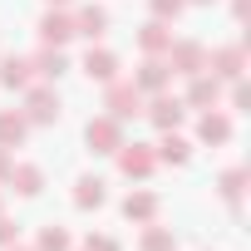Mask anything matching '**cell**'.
Listing matches in <instances>:
<instances>
[{
  "instance_id": "1",
  "label": "cell",
  "mask_w": 251,
  "mask_h": 251,
  "mask_svg": "<svg viewBox=\"0 0 251 251\" xmlns=\"http://www.w3.org/2000/svg\"><path fill=\"white\" fill-rule=\"evenodd\" d=\"M25 118H30V128H45V123H59V113H64V99H59V89L54 84H30L25 89V108H20Z\"/></svg>"
},
{
  "instance_id": "2",
  "label": "cell",
  "mask_w": 251,
  "mask_h": 251,
  "mask_svg": "<svg viewBox=\"0 0 251 251\" xmlns=\"http://www.w3.org/2000/svg\"><path fill=\"white\" fill-rule=\"evenodd\" d=\"M103 108H108V118L128 123V118L143 113V94H138L128 79H113V84H103Z\"/></svg>"
},
{
  "instance_id": "3",
  "label": "cell",
  "mask_w": 251,
  "mask_h": 251,
  "mask_svg": "<svg viewBox=\"0 0 251 251\" xmlns=\"http://www.w3.org/2000/svg\"><path fill=\"white\" fill-rule=\"evenodd\" d=\"M84 143H89V153L113 158V153H118V143H123V123H118V118H108V113L89 118V123H84Z\"/></svg>"
},
{
  "instance_id": "4",
  "label": "cell",
  "mask_w": 251,
  "mask_h": 251,
  "mask_svg": "<svg viewBox=\"0 0 251 251\" xmlns=\"http://www.w3.org/2000/svg\"><path fill=\"white\" fill-rule=\"evenodd\" d=\"M143 99H153V94H163L168 84H173V69H168V59L163 54H143V64L133 69V79H128Z\"/></svg>"
},
{
  "instance_id": "5",
  "label": "cell",
  "mask_w": 251,
  "mask_h": 251,
  "mask_svg": "<svg viewBox=\"0 0 251 251\" xmlns=\"http://www.w3.org/2000/svg\"><path fill=\"white\" fill-rule=\"evenodd\" d=\"M118 173L123 177H138V182H148L153 177V168H158V153L148 148V143H118Z\"/></svg>"
},
{
  "instance_id": "6",
  "label": "cell",
  "mask_w": 251,
  "mask_h": 251,
  "mask_svg": "<svg viewBox=\"0 0 251 251\" xmlns=\"http://www.w3.org/2000/svg\"><path fill=\"white\" fill-rule=\"evenodd\" d=\"M168 69L182 74V79L202 74V69H207V45H197V40H173V45H168Z\"/></svg>"
},
{
  "instance_id": "7",
  "label": "cell",
  "mask_w": 251,
  "mask_h": 251,
  "mask_svg": "<svg viewBox=\"0 0 251 251\" xmlns=\"http://www.w3.org/2000/svg\"><path fill=\"white\" fill-rule=\"evenodd\" d=\"M143 113L153 118V128H158V133H168V128H182L187 103H182V99H168V94H153V99H143Z\"/></svg>"
},
{
  "instance_id": "8",
  "label": "cell",
  "mask_w": 251,
  "mask_h": 251,
  "mask_svg": "<svg viewBox=\"0 0 251 251\" xmlns=\"http://www.w3.org/2000/svg\"><path fill=\"white\" fill-rule=\"evenodd\" d=\"M40 40H45V45H54V50H64V45L74 40V15L50 5V10H45V20H40Z\"/></svg>"
},
{
  "instance_id": "9",
  "label": "cell",
  "mask_w": 251,
  "mask_h": 251,
  "mask_svg": "<svg viewBox=\"0 0 251 251\" xmlns=\"http://www.w3.org/2000/svg\"><path fill=\"white\" fill-rule=\"evenodd\" d=\"M217 99H222V79H217V74L202 69V74L187 79V99H182L187 108H217Z\"/></svg>"
},
{
  "instance_id": "10",
  "label": "cell",
  "mask_w": 251,
  "mask_h": 251,
  "mask_svg": "<svg viewBox=\"0 0 251 251\" xmlns=\"http://www.w3.org/2000/svg\"><path fill=\"white\" fill-rule=\"evenodd\" d=\"M74 35H84L89 45H99L108 35V10L103 5H79L74 10Z\"/></svg>"
},
{
  "instance_id": "11",
  "label": "cell",
  "mask_w": 251,
  "mask_h": 251,
  "mask_svg": "<svg viewBox=\"0 0 251 251\" xmlns=\"http://www.w3.org/2000/svg\"><path fill=\"white\" fill-rule=\"evenodd\" d=\"M241 64H246L241 45H222V50H207V74H217V79H241Z\"/></svg>"
},
{
  "instance_id": "12",
  "label": "cell",
  "mask_w": 251,
  "mask_h": 251,
  "mask_svg": "<svg viewBox=\"0 0 251 251\" xmlns=\"http://www.w3.org/2000/svg\"><path fill=\"white\" fill-rule=\"evenodd\" d=\"M84 74H89L94 84H113V79H118V54L103 50V45H89V54H84Z\"/></svg>"
},
{
  "instance_id": "13",
  "label": "cell",
  "mask_w": 251,
  "mask_h": 251,
  "mask_svg": "<svg viewBox=\"0 0 251 251\" xmlns=\"http://www.w3.org/2000/svg\"><path fill=\"white\" fill-rule=\"evenodd\" d=\"M5 182H10L20 197H40V192H45V168H40V163H10Z\"/></svg>"
},
{
  "instance_id": "14",
  "label": "cell",
  "mask_w": 251,
  "mask_h": 251,
  "mask_svg": "<svg viewBox=\"0 0 251 251\" xmlns=\"http://www.w3.org/2000/svg\"><path fill=\"white\" fill-rule=\"evenodd\" d=\"M123 217H128L133 226H148V222H158V192H148V187L128 192V197H123Z\"/></svg>"
},
{
  "instance_id": "15",
  "label": "cell",
  "mask_w": 251,
  "mask_h": 251,
  "mask_svg": "<svg viewBox=\"0 0 251 251\" xmlns=\"http://www.w3.org/2000/svg\"><path fill=\"white\" fill-rule=\"evenodd\" d=\"M30 64H35V79H40V84H59V79L69 74V59H64V50H54V45H45Z\"/></svg>"
},
{
  "instance_id": "16",
  "label": "cell",
  "mask_w": 251,
  "mask_h": 251,
  "mask_svg": "<svg viewBox=\"0 0 251 251\" xmlns=\"http://www.w3.org/2000/svg\"><path fill=\"white\" fill-rule=\"evenodd\" d=\"M0 84L15 89V94H25V89L35 84V64L20 59V54H5V59H0Z\"/></svg>"
},
{
  "instance_id": "17",
  "label": "cell",
  "mask_w": 251,
  "mask_h": 251,
  "mask_svg": "<svg viewBox=\"0 0 251 251\" xmlns=\"http://www.w3.org/2000/svg\"><path fill=\"white\" fill-rule=\"evenodd\" d=\"M25 133H30V118H25L20 108H5V113H0V148H20Z\"/></svg>"
},
{
  "instance_id": "18",
  "label": "cell",
  "mask_w": 251,
  "mask_h": 251,
  "mask_svg": "<svg viewBox=\"0 0 251 251\" xmlns=\"http://www.w3.org/2000/svg\"><path fill=\"white\" fill-rule=\"evenodd\" d=\"M168 45H173L168 20H148V25L138 30V50H143V54H168Z\"/></svg>"
},
{
  "instance_id": "19",
  "label": "cell",
  "mask_w": 251,
  "mask_h": 251,
  "mask_svg": "<svg viewBox=\"0 0 251 251\" xmlns=\"http://www.w3.org/2000/svg\"><path fill=\"white\" fill-rule=\"evenodd\" d=\"M103 202H108L103 177H79V182H74V207H79V212H99Z\"/></svg>"
},
{
  "instance_id": "20",
  "label": "cell",
  "mask_w": 251,
  "mask_h": 251,
  "mask_svg": "<svg viewBox=\"0 0 251 251\" xmlns=\"http://www.w3.org/2000/svg\"><path fill=\"white\" fill-rule=\"evenodd\" d=\"M197 138H202V143H226V138H231V118H226L222 108H207L202 123H197Z\"/></svg>"
},
{
  "instance_id": "21",
  "label": "cell",
  "mask_w": 251,
  "mask_h": 251,
  "mask_svg": "<svg viewBox=\"0 0 251 251\" xmlns=\"http://www.w3.org/2000/svg\"><path fill=\"white\" fill-rule=\"evenodd\" d=\"M187 158H192V143H187V138H177V128H168V133H163V143H158V163L182 168Z\"/></svg>"
},
{
  "instance_id": "22",
  "label": "cell",
  "mask_w": 251,
  "mask_h": 251,
  "mask_svg": "<svg viewBox=\"0 0 251 251\" xmlns=\"http://www.w3.org/2000/svg\"><path fill=\"white\" fill-rule=\"evenodd\" d=\"M138 251H177V241H173V231H168V226L148 222V226H143V236H138Z\"/></svg>"
},
{
  "instance_id": "23",
  "label": "cell",
  "mask_w": 251,
  "mask_h": 251,
  "mask_svg": "<svg viewBox=\"0 0 251 251\" xmlns=\"http://www.w3.org/2000/svg\"><path fill=\"white\" fill-rule=\"evenodd\" d=\"M241 187H246V168H226L222 177H217V192H222V202H241Z\"/></svg>"
},
{
  "instance_id": "24",
  "label": "cell",
  "mask_w": 251,
  "mask_h": 251,
  "mask_svg": "<svg viewBox=\"0 0 251 251\" xmlns=\"http://www.w3.org/2000/svg\"><path fill=\"white\" fill-rule=\"evenodd\" d=\"M35 251H74V241H69V231L64 226H40V236H35Z\"/></svg>"
},
{
  "instance_id": "25",
  "label": "cell",
  "mask_w": 251,
  "mask_h": 251,
  "mask_svg": "<svg viewBox=\"0 0 251 251\" xmlns=\"http://www.w3.org/2000/svg\"><path fill=\"white\" fill-rule=\"evenodd\" d=\"M148 10H153V20H177L187 10V0H148Z\"/></svg>"
},
{
  "instance_id": "26",
  "label": "cell",
  "mask_w": 251,
  "mask_h": 251,
  "mask_svg": "<svg viewBox=\"0 0 251 251\" xmlns=\"http://www.w3.org/2000/svg\"><path fill=\"white\" fill-rule=\"evenodd\" d=\"M84 251H118V241H113V236H103V231H89Z\"/></svg>"
},
{
  "instance_id": "27",
  "label": "cell",
  "mask_w": 251,
  "mask_h": 251,
  "mask_svg": "<svg viewBox=\"0 0 251 251\" xmlns=\"http://www.w3.org/2000/svg\"><path fill=\"white\" fill-rule=\"evenodd\" d=\"M15 241H20V222L0 217V246H15Z\"/></svg>"
},
{
  "instance_id": "28",
  "label": "cell",
  "mask_w": 251,
  "mask_h": 251,
  "mask_svg": "<svg viewBox=\"0 0 251 251\" xmlns=\"http://www.w3.org/2000/svg\"><path fill=\"white\" fill-rule=\"evenodd\" d=\"M246 103H251V94H246V84L236 79V89H231V108H246Z\"/></svg>"
},
{
  "instance_id": "29",
  "label": "cell",
  "mask_w": 251,
  "mask_h": 251,
  "mask_svg": "<svg viewBox=\"0 0 251 251\" xmlns=\"http://www.w3.org/2000/svg\"><path fill=\"white\" fill-rule=\"evenodd\" d=\"M10 163H15V158H10V148H0V182H5V173H10Z\"/></svg>"
},
{
  "instance_id": "30",
  "label": "cell",
  "mask_w": 251,
  "mask_h": 251,
  "mask_svg": "<svg viewBox=\"0 0 251 251\" xmlns=\"http://www.w3.org/2000/svg\"><path fill=\"white\" fill-rule=\"evenodd\" d=\"M45 5H54V10H69V5H74V0H45Z\"/></svg>"
},
{
  "instance_id": "31",
  "label": "cell",
  "mask_w": 251,
  "mask_h": 251,
  "mask_svg": "<svg viewBox=\"0 0 251 251\" xmlns=\"http://www.w3.org/2000/svg\"><path fill=\"white\" fill-rule=\"evenodd\" d=\"M5 251H35V246H20V241H15V246H5Z\"/></svg>"
},
{
  "instance_id": "32",
  "label": "cell",
  "mask_w": 251,
  "mask_h": 251,
  "mask_svg": "<svg viewBox=\"0 0 251 251\" xmlns=\"http://www.w3.org/2000/svg\"><path fill=\"white\" fill-rule=\"evenodd\" d=\"M187 5H212V0H187Z\"/></svg>"
},
{
  "instance_id": "33",
  "label": "cell",
  "mask_w": 251,
  "mask_h": 251,
  "mask_svg": "<svg viewBox=\"0 0 251 251\" xmlns=\"http://www.w3.org/2000/svg\"><path fill=\"white\" fill-rule=\"evenodd\" d=\"M0 207H5V202H0Z\"/></svg>"
}]
</instances>
